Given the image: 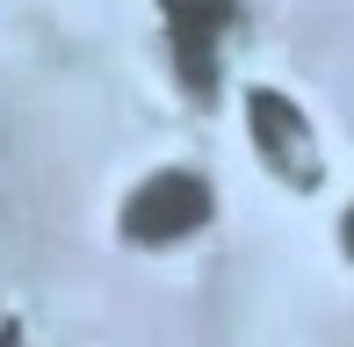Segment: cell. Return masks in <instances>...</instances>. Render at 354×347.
<instances>
[{
    "label": "cell",
    "mask_w": 354,
    "mask_h": 347,
    "mask_svg": "<svg viewBox=\"0 0 354 347\" xmlns=\"http://www.w3.org/2000/svg\"><path fill=\"white\" fill-rule=\"evenodd\" d=\"M167 8V44H174V80L196 102L217 94V51L232 29V0H159Z\"/></svg>",
    "instance_id": "cell-3"
},
{
    "label": "cell",
    "mask_w": 354,
    "mask_h": 347,
    "mask_svg": "<svg viewBox=\"0 0 354 347\" xmlns=\"http://www.w3.org/2000/svg\"><path fill=\"white\" fill-rule=\"evenodd\" d=\"M210 210H217V196H210V181H203L196 167H159V174H145V181L131 188V203H123V239L131 246H181V239H196L203 225H210Z\"/></svg>",
    "instance_id": "cell-1"
},
{
    "label": "cell",
    "mask_w": 354,
    "mask_h": 347,
    "mask_svg": "<svg viewBox=\"0 0 354 347\" xmlns=\"http://www.w3.org/2000/svg\"><path fill=\"white\" fill-rule=\"evenodd\" d=\"M340 246H347V261H354V203H347V217H340Z\"/></svg>",
    "instance_id": "cell-4"
},
{
    "label": "cell",
    "mask_w": 354,
    "mask_h": 347,
    "mask_svg": "<svg viewBox=\"0 0 354 347\" xmlns=\"http://www.w3.org/2000/svg\"><path fill=\"white\" fill-rule=\"evenodd\" d=\"M246 123H253V145H261V160H268V174H275V181H289V188H318L326 160H318V138H311V123H304V109L289 102V94L253 87V94H246Z\"/></svg>",
    "instance_id": "cell-2"
}]
</instances>
